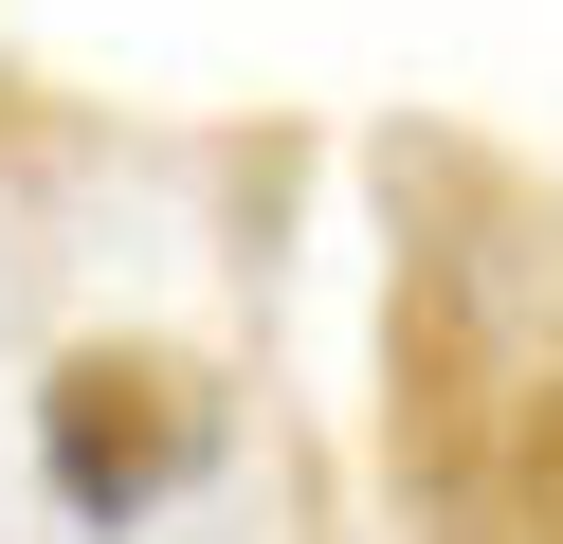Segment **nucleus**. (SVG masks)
Returning a JSON list of instances; mask_svg holds the SVG:
<instances>
[{
  "mask_svg": "<svg viewBox=\"0 0 563 544\" xmlns=\"http://www.w3.org/2000/svg\"><path fill=\"white\" fill-rule=\"evenodd\" d=\"M200 454H219V381H200L183 345H55V381H37V471H55L74 526L183 508Z\"/></svg>",
  "mask_w": 563,
  "mask_h": 544,
  "instance_id": "2",
  "label": "nucleus"
},
{
  "mask_svg": "<svg viewBox=\"0 0 563 544\" xmlns=\"http://www.w3.org/2000/svg\"><path fill=\"white\" fill-rule=\"evenodd\" d=\"M545 544H563V526H545Z\"/></svg>",
  "mask_w": 563,
  "mask_h": 544,
  "instance_id": "3",
  "label": "nucleus"
},
{
  "mask_svg": "<svg viewBox=\"0 0 563 544\" xmlns=\"http://www.w3.org/2000/svg\"><path fill=\"white\" fill-rule=\"evenodd\" d=\"M382 471H400L418 544H473L490 508V435H509L527 363H545V326H527V236H563L545 200H527L490 145L454 127H400L382 145Z\"/></svg>",
  "mask_w": 563,
  "mask_h": 544,
  "instance_id": "1",
  "label": "nucleus"
}]
</instances>
